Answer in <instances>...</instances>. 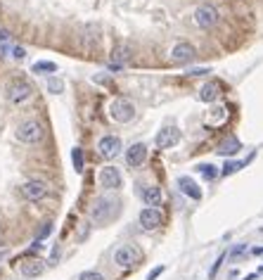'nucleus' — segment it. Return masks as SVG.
I'll list each match as a JSON object with an SVG mask.
<instances>
[{"label":"nucleus","instance_id":"obj_1","mask_svg":"<svg viewBox=\"0 0 263 280\" xmlns=\"http://www.w3.org/2000/svg\"><path fill=\"white\" fill-rule=\"evenodd\" d=\"M119 209H121L119 200H114V197H97L95 204L90 207V218L95 223H107V221H112L119 214Z\"/></svg>","mask_w":263,"mask_h":280},{"label":"nucleus","instance_id":"obj_2","mask_svg":"<svg viewBox=\"0 0 263 280\" xmlns=\"http://www.w3.org/2000/svg\"><path fill=\"white\" fill-rule=\"evenodd\" d=\"M33 95V86L26 78H12L8 86H5V100L10 105H22Z\"/></svg>","mask_w":263,"mask_h":280},{"label":"nucleus","instance_id":"obj_3","mask_svg":"<svg viewBox=\"0 0 263 280\" xmlns=\"http://www.w3.org/2000/svg\"><path fill=\"white\" fill-rule=\"evenodd\" d=\"M109 119L116 121V124H128L133 121L135 117V105L131 100H126V98H114V100L109 102Z\"/></svg>","mask_w":263,"mask_h":280},{"label":"nucleus","instance_id":"obj_4","mask_svg":"<svg viewBox=\"0 0 263 280\" xmlns=\"http://www.w3.org/2000/svg\"><path fill=\"white\" fill-rule=\"evenodd\" d=\"M43 138V124H40L38 119H26L19 124L17 128V140L19 143H26V145H33V143H38Z\"/></svg>","mask_w":263,"mask_h":280},{"label":"nucleus","instance_id":"obj_5","mask_svg":"<svg viewBox=\"0 0 263 280\" xmlns=\"http://www.w3.org/2000/svg\"><path fill=\"white\" fill-rule=\"evenodd\" d=\"M142 261V252L135 245H121V247L114 252V264L121 266V268H133Z\"/></svg>","mask_w":263,"mask_h":280},{"label":"nucleus","instance_id":"obj_6","mask_svg":"<svg viewBox=\"0 0 263 280\" xmlns=\"http://www.w3.org/2000/svg\"><path fill=\"white\" fill-rule=\"evenodd\" d=\"M47 193H50V190H47V183L40 178H31L22 185V195L29 200V202H40V200H45Z\"/></svg>","mask_w":263,"mask_h":280},{"label":"nucleus","instance_id":"obj_7","mask_svg":"<svg viewBox=\"0 0 263 280\" xmlns=\"http://www.w3.org/2000/svg\"><path fill=\"white\" fill-rule=\"evenodd\" d=\"M194 24L199 29H214L218 24V10L214 5H199L194 10Z\"/></svg>","mask_w":263,"mask_h":280},{"label":"nucleus","instance_id":"obj_8","mask_svg":"<svg viewBox=\"0 0 263 280\" xmlns=\"http://www.w3.org/2000/svg\"><path fill=\"white\" fill-rule=\"evenodd\" d=\"M121 148H124V143H121V138H116V135H104L97 143V152L104 159H116V157L121 155Z\"/></svg>","mask_w":263,"mask_h":280},{"label":"nucleus","instance_id":"obj_9","mask_svg":"<svg viewBox=\"0 0 263 280\" xmlns=\"http://www.w3.org/2000/svg\"><path fill=\"white\" fill-rule=\"evenodd\" d=\"M97 180H100V185L104 188V190H119V188L124 185L121 171H119L116 166H104L100 171V176H97Z\"/></svg>","mask_w":263,"mask_h":280},{"label":"nucleus","instance_id":"obj_10","mask_svg":"<svg viewBox=\"0 0 263 280\" xmlns=\"http://www.w3.org/2000/svg\"><path fill=\"white\" fill-rule=\"evenodd\" d=\"M156 148L159 150H169V148H176L180 143V128H176V126H166V128H162V131L156 133Z\"/></svg>","mask_w":263,"mask_h":280},{"label":"nucleus","instance_id":"obj_11","mask_svg":"<svg viewBox=\"0 0 263 280\" xmlns=\"http://www.w3.org/2000/svg\"><path fill=\"white\" fill-rule=\"evenodd\" d=\"M138 221H140V228H142V230H156V228L162 226L164 216L156 207H145V209L140 211Z\"/></svg>","mask_w":263,"mask_h":280},{"label":"nucleus","instance_id":"obj_12","mask_svg":"<svg viewBox=\"0 0 263 280\" xmlns=\"http://www.w3.org/2000/svg\"><path fill=\"white\" fill-rule=\"evenodd\" d=\"M145 159H147V145H145V143H135V145H131V148L126 150V164H128L131 169L142 166Z\"/></svg>","mask_w":263,"mask_h":280},{"label":"nucleus","instance_id":"obj_13","mask_svg":"<svg viewBox=\"0 0 263 280\" xmlns=\"http://www.w3.org/2000/svg\"><path fill=\"white\" fill-rule=\"evenodd\" d=\"M194 55H197L194 45H190V43H176L173 50H171V60L178 64H187L194 60Z\"/></svg>","mask_w":263,"mask_h":280},{"label":"nucleus","instance_id":"obj_14","mask_svg":"<svg viewBox=\"0 0 263 280\" xmlns=\"http://www.w3.org/2000/svg\"><path fill=\"white\" fill-rule=\"evenodd\" d=\"M19 273H22L24 278H38L45 273V261L43 259H24L22 266H19Z\"/></svg>","mask_w":263,"mask_h":280},{"label":"nucleus","instance_id":"obj_15","mask_svg":"<svg viewBox=\"0 0 263 280\" xmlns=\"http://www.w3.org/2000/svg\"><path fill=\"white\" fill-rule=\"evenodd\" d=\"M178 188H180V193H185L190 200H201V188L197 185L190 176H180V178H178Z\"/></svg>","mask_w":263,"mask_h":280},{"label":"nucleus","instance_id":"obj_16","mask_svg":"<svg viewBox=\"0 0 263 280\" xmlns=\"http://www.w3.org/2000/svg\"><path fill=\"white\" fill-rule=\"evenodd\" d=\"M140 195H142V202L147 204V207H159V204H162V200H164L162 190H159L156 185L142 188V190H140Z\"/></svg>","mask_w":263,"mask_h":280},{"label":"nucleus","instance_id":"obj_17","mask_svg":"<svg viewBox=\"0 0 263 280\" xmlns=\"http://www.w3.org/2000/svg\"><path fill=\"white\" fill-rule=\"evenodd\" d=\"M218 93H221V86H218L216 81H209V83H204V86L199 88V100L209 105V102L218 100Z\"/></svg>","mask_w":263,"mask_h":280},{"label":"nucleus","instance_id":"obj_18","mask_svg":"<svg viewBox=\"0 0 263 280\" xmlns=\"http://www.w3.org/2000/svg\"><path fill=\"white\" fill-rule=\"evenodd\" d=\"M240 140L237 138H230V140H223L221 143V148H218V155H223V157H228V155H235V152H240Z\"/></svg>","mask_w":263,"mask_h":280},{"label":"nucleus","instance_id":"obj_19","mask_svg":"<svg viewBox=\"0 0 263 280\" xmlns=\"http://www.w3.org/2000/svg\"><path fill=\"white\" fill-rule=\"evenodd\" d=\"M31 71L33 74H43V76H45V74H55V71H57V64L47 62V60H38V62L31 67Z\"/></svg>","mask_w":263,"mask_h":280},{"label":"nucleus","instance_id":"obj_20","mask_svg":"<svg viewBox=\"0 0 263 280\" xmlns=\"http://www.w3.org/2000/svg\"><path fill=\"white\" fill-rule=\"evenodd\" d=\"M71 159H74V169H76V173L83 171V169H85L83 150H81V148H74V152H71Z\"/></svg>","mask_w":263,"mask_h":280},{"label":"nucleus","instance_id":"obj_21","mask_svg":"<svg viewBox=\"0 0 263 280\" xmlns=\"http://www.w3.org/2000/svg\"><path fill=\"white\" fill-rule=\"evenodd\" d=\"M128 57H131V50H128V48H119V50H116L114 53V64H121V67H124V62L126 60H128Z\"/></svg>","mask_w":263,"mask_h":280},{"label":"nucleus","instance_id":"obj_22","mask_svg":"<svg viewBox=\"0 0 263 280\" xmlns=\"http://www.w3.org/2000/svg\"><path fill=\"white\" fill-rule=\"evenodd\" d=\"M197 169H199V173L204 176V178H216V173H218L216 166H211V164H199Z\"/></svg>","mask_w":263,"mask_h":280},{"label":"nucleus","instance_id":"obj_23","mask_svg":"<svg viewBox=\"0 0 263 280\" xmlns=\"http://www.w3.org/2000/svg\"><path fill=\"white\" fill-rule=\"evenodd\" d=\"M47 90H50V93H55V95H60L64 90V83L62 81H60V78H50V81H47Z\"/></svg>","mask_w":263,"mask_h":280},{"label":"nucleus","instance_id":"obj_24","mask_svg":"<svg viewBox=\"0 0 263 280\" xmlns=\"http://www.w3.org/2000/svg\"><path fill=\"white\" fill-rule=\"evenodd\" d=\"M242 166H244V162H228V164L223 166V176H230V173L240 171Z\"/></svg>","mask_w":263,"mask_h":280},{"label":"nucleus","instance_id":"obj_25","mask_svg":"<svg viewBox=\"0 0 263 280\" xmlns=\"http://www.w3.org/2000/svg\"><path fill=\"white\" fill-rule=\"evenodd\" d=\"M78 280H107V278L97 271H83L81 275H78Z\"/></svg>","mask_w":263,"mask_h":280},{"label":"nucleus","instance_id":"obj_26","mask_svg":"<svg viewBox=\"0 0 263 280\" xmlns=\"http://www.w3.org/2000/svg\"><path fill=\"white\" fill-rule=\"evenodd\" d=\"M50 230H52V223H43V228H40L38 233H36V242H43L50 235Z\"/></svg>","mask_w":263,"mask_h":280},{"label":"nucleus","instance_id":"obj_27","mask_svg":"<svg viewBox=\"0 0 263 280\" xmlns=\"http://www.w3.org/2000/svg\"><path fill=\"white\" fill-rule=\"evenodd\" d=\"M244 252H247V247H244V245H237V247H232V249H230V257H232V259H237V257H242Z\"/></svg>","mask_w":263,"mask_h":280},{"label":"nucleus","instance_id":"obj_28","mask_svg":"<svg viewBox=\"0 0 263 280\" xmlns=\"http://www.w3.org/2000/svg\"><path fill=\"white\" fill-rule=\"evenodd\" d=\"M162 273H164V266H156L154 271H149L147 280H156V278H159V275H162Z\"/></svg>","mask_w":263,"mask_h":280},{"label":"nucleus","instance_id":"obj_29","mask_svg":"<svg viewBox=\"0 0 263 280\" xmlns=\"http://www.w3.org/2000/svg\"><path fill=\"white\" fill-rule=\"evenodd\" d=\"M12 57H15V60H24V57H26V50H24V48H15V50H12Z\"/></svg>","mask_w":263,"mask_h":280},{"label":"nucleus","instance_id":"obj_30","mask_svg":"<svg viewBox=\"0 0 263 280\" xmlns=\"http://www.w3.org/2000/svg\"><path fill=\"white\" fill-rule=\"evenodd\" d=\"M223 259H225V254H221V257H218V261H216V264H214V268H211V273H209L211 278H214V275H216V271H218V268H221V264H223Z\"/></svg>","mask_w":263,"mask_h":280},{"label":"nucleus","instance_id":"obj_31","mask_svg":"<svg viewBox=\"0 0 263 280\" xmlns=\"http://www.w3.org/2000/svg\"><path fill=\"white\" fill-rule=\"evenodd\" d=\"M201 74H209V69H194V71H190V76H201Z\"/></svg>","mask_w":263,"mask_h":280},{"label":"nucleus","instance_id":"obj_32","mask_svg":"<svg viewBox=\"0 0 263 280\" xmlns=\"http://www.w3.org/2000/svg\"><path fill=\"white\" fill-rule=\"evenodd\" d=\"M251 254H254V257H263V247H254L251 249Z\"/></svg>","mask_w":263,"mask_h":280},{"label":"nucleus","instance_id":"obj_33","mask_svg":"<svg viewBox=\"0 0 263 280\" xmlns=\"http://www.w3.org/2000/svg\"><path fill=\"white\" fill-rule=\"evenodd\" d=\"M10 38V33L8 31H3V29H0V43H5V40Z\"/></svg>","mask_w":263,"mask_h":280},{"label":"nucleus","instance_id":"obj_34","mask_svg":"<svg viewBox=\"0 0 263 280\" xmlns=\"http://www.w3.org/2000/svg\"><path fill=\"white\" fill-rule=\"evenodd\" d=\"M256 278H258V273H251V275H247L244 280H256Z\"/></svg>","mask_w":263,"mask_h":280}]
</instances>
